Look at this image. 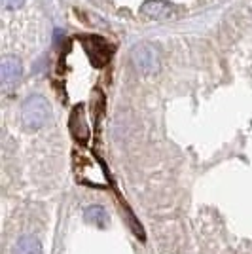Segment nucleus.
Wrapping results in <instances>:
<instances>
[{
	"label": "nucleus",
	"instance_id": "nucleus-1",
	"mask_svg": "<svg viewBox=\"0 0 252 254\" xmlns=\"http://www.w3.org/2000/svg\"><path fill=\"white\" fill-rule=\"evenodd\" d=\"M74 173L76 179L82 184L93 186V188H106L108 186V177L99 159L91 154H78L74 159Z\"/></svg>",
	"mask_w": 252,
	"mask_h": 254
},
{
	"label": "nucleus",
	"instance_id": "nucleus-2",
	"mask_svg": "<svg viewBox=\"0 0 252 254\" xmlns=\"http://www.w3.org/2000/svg\"><path fill=\"white\" fill-rule=\"evenodd\" d=\"M50 118V105L40 95L29 97L21 106L23 126L29 129H40Z\"/></svg>",
	"mask_w": 252,
	"mask_h": 254
},
{
	"label": "nucleus",
	"instance_id": "nucleus-3",
	"mask_svg": "<svg viewBox=\"0 0 252 254\" xmlns=\"http://www.w3.org/2000/svg\"><path fill=\"white\" fill-rule=\"evenodd\" d=\"M131 59H133V64L137 66V70L142 72V74L158 72L159 64H161V57H159L158 48L148 42L137 44L133 48V52H131Z\"/></svg>",
	"mask_w": 252,
	"mask_h": 254
},
{
	"label": "nucleus",
	"instance_id": "nucleus-4",
	"mask_svg": "<svg viewBox=\"0 0 252 254\" xmlns=\"http://www.w3.org/2000/svg\"><path fill=\"white\" fill-rule=\"evenodd\" d=\"M21 72H23V66H21V61L17 57H13V55L2 57V61H0V78H2V84L4 85L15 84L21 78Z\"/></svg>",
	"mask_w": 252,
	"mask_h": 254
},
{
	"label": "nucleus",
	"instance_id": "nucleus-5",
	"mask_svg": "<svg viewBox=\"0 0 252 254\" xmlns=\"http://www.w3.org/2000/svg\"><path fill=\"white\" fill-rule=\"evenodd\" d=\"M142 13L152 17V19H171L177 15L175 6L165 0H146L142 4Z\"/></svg>",
	"mask_w": 252,
	"mask_h": 254
},
{
	"label": "nucleus",
	"instance_id": "nucleus-6",
	"mask_svg": "<svg viewBox=\"0 0 252 254\" xmlns=\"http://www.w3.org/2000/svg\"><path fill=\"white\" fill-rule=\"evenodd\" d=\"M11 254H42V243L34 235H23L13 245Z\"/></svg>",
	"mask_w": 252,
	"mask_h": 254
},
{
	"label": "nucleus",
	"instance_id": "nucleus-7",
	"mask_svg": "<svg viewBox=\"0 0 252 254\" xmlns=\"http://www.w3.org/2000/svg\"><path fill=\"white\" fill-rule=\"evenodd\" d=\"M84 218H85V222L93 224L97 228H106V224L110 220L108 212H106L101 205H91V207H87L84 211Z\"/></svg>",
	"mask_w": 252,
	"mask_h": 254
},
{
	"label": "nucleus",
	"instance_id": "nucleus-8",
	"mask_svg": "<svg viewBox=\"0 0 252 254\" xmlns=\"http://www.w3.org/2000/svg\"><path fill=\"white\" fill-rule=\"evenodd\" d=\"M70 127H72V135L78 140H82L84 142L85 138H87V135H89V129H87V124H85V120H84V114L78 110H74V114H72V120H70Z\"/></svg>",
	"mask_w": 252,
	"mask_h": 254
},
{
	"label": "nucleus",
	"instance_id": "nucleus-9",
	"mask_svg": "<svg viewBox=\"0 0 252 254\" xmlns=\"http://www.w3.org/2000/svg\"><path fill=\"white\" fill-rule=\"evenodd\" d=\"M2 2H4V6H6V8H10V10H15V8L23 6V2H25V0H2Z\"/></svg>",
	"mask_w": 252,
	"mask_h": 254
}]
</instances>
